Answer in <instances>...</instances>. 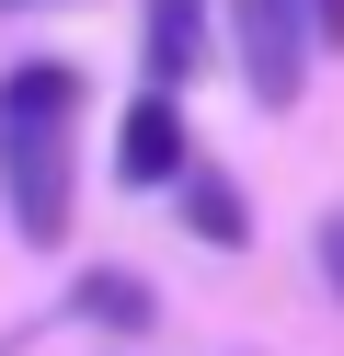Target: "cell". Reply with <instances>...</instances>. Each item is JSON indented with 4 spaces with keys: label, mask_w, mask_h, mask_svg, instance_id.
Returning <instances> with one entry per match:
<instances>
[{
    "label": "cell",
    "mask_w": 344,
    "mask_h": 356,
    "mask_svg": "<svg viewBox=\"0 0 344 356\" xmlns=\"http://www.w3.org/2000/svg\"><path fill=\"white\" fill-rule=\"evenodd\" d=\"M115 184H126V195H149V184H183V104L161 92V81L126 104V127H115Z\"/></svg>",
    "instance_id": "obj_3"
},
{
    "label": "cell",
    "mask_w": 344,
    "mask_h": 356,
    "mask_svg": "<svg viewBox=\"0 0 344 356\" xmlns=\"http://www.w3.org/2000/svg\"><path fill=\"white\" fill-rule=\"evenodd\" d=\"M69 115H81V70L69 58L0 70V184H12V230L35 253L69 241Z\"/></svg>",
    "instance_id": "obj_1"
},
{
    "label": "cell",
    "mask_w": 344,
    "mask_h": 356,
    "mask_svg": "<svg viewBox=\"0 0 344 356\" xmlns=\"http://www.w3.org/2000/svg\"><path fill=\"white\" fill-rule=\"evenodd\" d=\"M149 287H138L126 276V264H92V276H81V322H104V333H149Z\"/></svg>",
    "instance_id": "obj_6"
},
{
    "label": "cell",
    "mask_w": 344,
    "mask_h": 356,
    "mask_svg": "<svg viewBox=\"0 0 344 356\" xmlns=\"http://www.w3.org/2000/svg\"><path fill=\"white\" fill-rule=\"evenodd\" d=\"M206 24H218V0H138V47H149L161 92H183L206 70Z\"/></svg>",
    "instance_id": "obj_4"
},
{
    "label": "cell",
    "mask_w": 344,
    "mask_h": 356,
    "mask_svg": "<svg viewBox=\"0 0 344 356\" xmlns=\"http://www.w3.org/2000/svg\"><path fill=\"white\" fill-rule=\"evenodd\" d=\"M321 264H333V299H344V207L321 218Z\"/></svg>",
    "instance_id": "obj_7"
},
{
    "label": "cell",
    "mask_w": 344,
    "mask_h": 356,
    "mask_svg": "<svg viewBox=\"0 0 344 356\" xmlns=\"http://www.w3.org/2000/svg\"><path fill=\"white\" fill-rule=\"evenodd\" d=\"M183 230H195V241H218V253H241V241H252L241 184H229V172H206V161H183Z\"/></svg>",
    "instance_id": "obj_5"
},
{
    "label": "cell",
    "mask_w": 344,
    "mask_h": 356,
    "mask_svg": "<svg viewBox=\"0 0 344 356\" xmlns=\"http://www.w3.org/2000/svg\"><path fill=\"white\" fill-rule=\"evenodd\" d=\"M310 35H321V47H344V0H310Z\"/></svg>",
    "instance_id": "obj_8"
},
{
    "label": "cell",
    "mask_w": 344,
    "mask_h": 356,
    "mask_svg": "<svg viewBox=\"0 0 344 356\" xmlns=\"http://www.w3.org/2000/svg\"><path fill=\"white\" fill-rule=\"evenodd\" d=\"M229 12V58H241V81H252V104L264 115H287L298 104V81H310V0H218Z\"/></svg>",
    "instance_id": "obj_2"
},
{
    "label": "cell",
    "mask_w": 344,
    "mask_h": 356,
    "mask_svg": "<svg viewBox=\"0 0 344 356\" xmlns=\"http://www.w3.org/2000/svg\"><path fill=\"white\" fill-rule=\"evenodd\" d=\"M0 12H46V0H0Z\"/></svg>",
    "instance_id": "obj_9"
}]
</instances>
